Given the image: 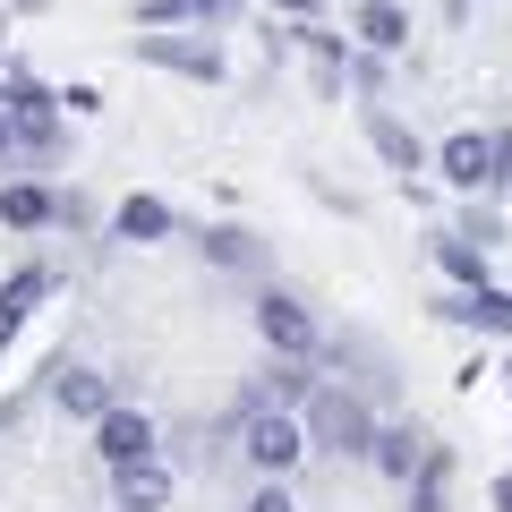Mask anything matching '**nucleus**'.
I'll return each mask as SVG.
<instances>
[{"label":"nucleus","instance_id":"1a4fd4ad","mask_svg":"<svg viewBox=\"0 0 512 512\" xmlns=\"http://www.w3.org/2000/svg\"><path fill=\"white\" fill-rule=\"evenodd\" d=\"M444 316H453V325H478V333H504V342H512V291H487V282H470L461 299H444Z\"/></svg>","mask_w":512,"mask_h":512},{"label":"nucleus","instance_id":"7ed1b4c3","mask_svg":"<svg viewBox=\"0 0 512 512\" xmlns=\"http://www.w3.org/2000/svg\"><path fill=\"white\" fill-rule=\"evenodd\" d=\"M256 333H265V342H274L282 359H308V350L325 342V333H316V316L299 308L291 291H265V299H256Z\"/></svg>","mask_w":512,"mask_h":512},{"label":"nucleus","instance_id":"aec40b11","mask_svg":"<svg viewBox=\"0 0 512 512\" xmlns=\"http://www.w3.org/2000/svg\"><path fill=\"white\" fill-rule=\"evenodd\" d=\"M248 512H299V504H291V495H282V487H274V478H265V487H256V495H248Z\"/></svg>","mask_w":512,"mask_h":512},{"label":"nucleus","instance_id":"6e6552de","mask_svg":"<svg viewBox=\"0 0 512 512\" xmlns=\"http://www.w3.org/2000/svg\"><path fill=\"white\" fill-rule=\"evenodd\" d=\"M436 163H444V180H453V188H487L495 180V137H470V128H461V137H444Z\"/></svg>","mask_w":512,"mask_h":512},{"label":"nucleus","instance_id":"5701e85b","mask_svg":"<svg viewBox=\"0 0 512 512\" xmlns=\"http://www.w3.org/2000/svg\"><path fill=\"white\" fill-rule=\"evenodd\" d=\"M282 9H316V0H282Z\"/></svg>","mask_w":512,"mask_h":512},{"label":"nucleus","instance_id":"a211bd4d","mask_svg":"<svg viewBox=\"0 0 512 512\" xmlns=\"http://www.w3.org/2000/svg\"><path fill=\"white\" fill-rule=\"evenodd\" d=\"M316 384H308V367H274V376L256 384V410H291V402H308Z\"/></svg>","mask_w":512,"mask_h":512},{"label":"nucleus","instance_id":"9d476101","mask_svg":"<svg viewBox=\"0 0 512 512\" xmlns=\"http://www.w3.org/2000/svg\"><path fill=\"white\" fill-rule=\"evenodd\" d=\"M367 146H376V154H384V163H393V171H402V180H410V171L427 163V146H419V137H410L402 120H393V111H367Z\"/></svg>","mask_w":512,"mask_h":512},{"label":"nucleus","instance_id":"423d86ee","mask_svg":"<svg viewBox=\"0 0 512 512\" xmlns=\"http://www.w3.org/2000/svg\"><path fill=\"white\" fill-rule=\"evenodd\" d=\"M111 495H120V512H163L171 504V470L163 461H120V470H111Z\"/></svg>","mask_w":512,"mask_h":512},{"label":"nucleus","instance_id":"4be33fe9","mask_svg":"<svg viewBox=\"0 0 512 512\" xmlns=\"http://www.w3.org/2000/svg\"><path fill=\"white\" fill-rule=\"evenodd\" d=\"M9 146H18V128H9V111H0V154H9Z\"/></svg>","mask_w":512,"mask_h":512},{"label":"nucleus","instance_id":"a878e982","mask_svg":"<svg viewBox=\"0 0 512 512\" xmlns=\"http://www.w3.org/2000/svg\"><path fill=\"white\" fill-rule=\"evenodd\" d=\"M0 35H9V18H0Z\"/></svg>","mask_w":512,"mask_h":512},{"label":"nucleus","instance_id":"2eb2a0df","mask_svg":"<svg viewBox=\"0 0 512 512\" xmlns=\"http://www.w3.org/2000/svg\"><path fill=\"white\" fill-rule=\"evenodd\" d=\"M436 265L470 291V282H487V248H470V231H453V239H436Z\"/></svg>","mask_w":512,"mask_h":512},{"label":"nucleus","instance_id":"f03ea898","mask_svg":"<svg viewBox=\"0 0 512 512\" xmlns=\"http://www.w3.org/2000/svg\"><path fill=\"white\" fill-rule=\"evenodd\" d=\"M299 453H308V427H299L291 410H248V461L265 478H282Z\"/></svg>","mask_w":512,"mask_h":512},{"label":"nucleus","instance_id":"9b49d317","mask_svg":"<svg viewBox=\"0 0 512 512\" xmlns=\"http://www.w3.org/2000/svg\"><path fill=\"white\" fill-rule=\"evenodd\" d=\"M0 222L9 231H43V222H60V197L35 188V180H18V188H0Z\"/></svg>","mask_w":512,"mask_h":512},{"label":"nucleus","instance_id":"f257e3e1","mask_svg":"<svg viewBox=\"0 0 512 512\" xmlns=\"http://www.w3.org/2000/svg\"><path fill=\"white\" fill-rule=\"evenodd\" d=\"M299 410H308V419H299V427H308V444H325V453H367V444H376L367 402H359V393H342V384H316Z\"/></svg>","mask_w":512,"mask_h":512},{"label":"nucleus","instance_id":"4468645a","mask_svg":"<svg viewBox=\"0 0 512 512\" xmlns=\"http://www.w3.org/2000/svg\"><path fill=\"white\" fill-rule=\"evenodd\" d=\"M359 35L376 43V52H402V43H410V18L393 9V0H367V9H359Z\"/></svg>","mask_w":512,"mask_h":512},{"label":"nucleus","instance_id":"20e7f679","mask_svg":"<svg viewBox=\"0 0 512 512\" xmlns=\"http://www.w3.org/2000/svg\"><path fill=\"white\" fill-rule=\"evenodd\" d=\"M137 60L180 69V77H197V86H214V77H222V52H214V43H197V35H137Z\"/></svg>","mask_w":512,"mask_h":512},{"label":"nucleus","instance_id":"ddd939ff","mask_svg":"<svg viewBox=\"0 0 512 512\" xmlns=\"http://www.w3.org/2000/svg\"><path fill=\"white\" fill-rule=\"evenodd\" d=\"M111 231L137 239V248H146V239H171V205H163V197H128L120 214H111Z\"/></svg>","mask_w":512,"mask_h":512},{"label":"nucleus","instance_id":"393cba45","mask_svg":"<svg viewBox=\"0 0 512 512\" xmlns=\"http://www.w3.org/2000/svg\"><path fill=\"white\" fill-rule=\"evenodd\" d=\"M504 384H512V359H504Z\"/></svg>","mask_w":512,"mask_h":512},{"label":"nucleus","instance_id":"412c9836","mask_svg":"<svg viewBox=\"0 0 512 512\" xmlns=\"http://www.w3.org/2000/svg\"><path fill=\"white\" fill-rule=\"evenodd\" d=\"M495 512H512V478H495Z\"/></svg>","mask_w":512,"mask_h":512},{"label":"nucleus","instance_id":"f8f14e48","mask_svg":"<svg viewBox=\"0 0 512 512\" xmlns=\"http://www.w3.org/2000/svg\"><path fill=\"white\" fill-rule=\"evenodd\" d=\"M43 291H52V265H26V274H9V282H0V325L18 333L26 316H35V299H43Z\"/></svg>","mask_w":512,"mask_h":512},{"label":"nucleus","instance_id":"0eeeda50","mask_svg":"<svg viewBox=\"0 0 512 512\" xmlns=\"http://www.w3.org/2000/svg\"><path fill=\"white\" fill-rule=\"evenodd\" d=\"M52 402L69 410V419H103L111 410V376H94V367H52Z\"/></svg>","mask_w":512,"mask_h":512},{"label":"nucleus","instance_id":"39448f33","mask_svg":"<svg viewBox=\"0 0 512 512\" xmlns=\"http://www.w3.org/2000/svg\"><path fill=\"white\" fill-rule=\"evenodd\" d=\"M94 444H103V461L120 470V461H146L154 453V419H137V410H120L111 402L103 419H94Z\"/></svg>","mask_w":512,"mask_h":512},{"label":"nucleus","instance_id":"b1692460","mask_svg":"<svg viewBox=\"0 0 512 512\" xmlns=\"http://www.w3.org/2000/svg\"><path fill=\"white\" fill-rule=\"evenodd\" d=\"M0 350H9V325H0Z\"/></svg>","mask_w":512,"mask_h":512},{"label":"nucleus","instance_id":"6ab92c4d","mask_svg":"<svg viewBox=\"0 0 512 512\" xmlns=\"http://www.w3.org/2000/svg\"><path fill=\"white\" fill-rule=\"evenodd\" d=\"M239 0H146V26H171V18H231Z\"/></svg>","mask_w":512,"mask_h":512},{"label":"nucleus","instance_id":"dca6fc26","mask_svg":"<svg viewBox=\"0 0 512 512\" xmlns=\"http://www.w3.org/2000/svg\"><path fill=\"white\" fill-rule=\"evenodd\" d=\"M367 453H376V470H393V478H410V470H419V436H410V427H384V436L376 444H367Z\"/></svg>","mask_w":512,"mask_h":512},{"label":"nucleus","instance_id":"f3484780","mask_svg":"<svg viewBox=\"0 0 512 512\" xmlns=\"http://www.w3.org/2000/svg\"><path fill=\"white\" fill-rule=\"evenodd\" d=\"M205 256H214V265H231V274H248V265H256V239L239 231V222H214V231H205Z\"/></svg>","mask_w":512,"mask_h":512}]
</instances>
